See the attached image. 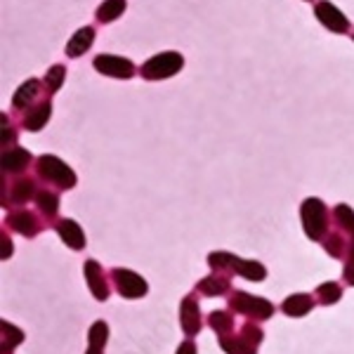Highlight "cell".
Wrapping results in <instances>:
<instances>
[{
	"label": "cell",
	"mask_w": 354,
	"mask_h": 354,
	"mask_svg": "<svg viewBox=\"0 0 354 354\" xmlns=\"http://www.w3.org/2000/svg\"><path fill=\"white\" fill-rule=\"evenodd\" d=\"M95 36H97L95 26L78 28V31L73 33L71 38H68L66 48H64V53H66L68 59H76V57H81V55L88 53V50L93 48V43H95Z\"/></svg>",
	"instance_id": "cell-16"
},
{
	"label": "cell",
	"mask_w": 354,
	"mask_h": 354,
	"mask_svg": "<svg viewBox=\"0 0 354 354\" xmlns=\"http://www.w3.org/2000/svg\"><path fill=\"white\" fill-rule=\"evenodd\" d=\"M0 128H3V149H8L10 145L17 142V128L12 125V121L8 118V113L0 116Z\"/></svg>",
	"instance_id": "cell-30"
},
{
	"label": "cell",
	"mask_w": 354,
	"mask_h": 354,
	"mask_svg": "<svg viewBox=\"0 0 354 354\" xmlns=\"http://www.w3.org/2000/svg\"><path fill=\"white\" fill-rule=\"evenodd\" d=\"M85 354H104V350H97V347H88V352Z\"/></svg>",
	"instance_id": "cell-34"
},
{
	"label": "cell",
	"mask_w": 354,
	"mask_h": 354,
	"mask_svg": "<svg viewBox=\"0 0 354 354\" xmlns=\"http://www.w3.org/2000/svg\"><path fill=\"white\" fill-rule=\"evenodd\" d=\"M50 116H53V102L45 95L41 102H36L31 109L21 113V128L28 130V133H38V130H43L48 125Z\"/></svg>",
	"instance_id": "cell-13"
},
{
	"label": "cell",
	"mask_w": 354,
	"mask_h": 354,
	"mask_svg": "<svg viewBox=\"0 0 354 354\" xmlns=\"http://www.w3.org/2000/svg\"><path fill=\"white\" fill-rule=\"evenodd\" d=\"M111 283L118 290V295L128 300L145 298L149 293V283L140 274H135L133 270H123V267H113L111 270Z\"/></svg>",
	"instance_id": "cell-6"
},
{
	"label": "cell",
	"mask_w": 354,
	"mask_h": 354,
	"mask_svg": "<svg viewBox=\"0 0 354 354\" xmlns=\"http://www.w3.org/2000/svg\"><path fill=\"white\" fill-rule=\"evenodd\" d=\"M45 93L43 88V81L38 78H28L17 88V93L12 95V109L17 113H24L26 109H31L36 102H41V95Z\"/></svg>",
	"instance_id": "cell-12"
},
{
	"label": "cell",
	"mask_w": 354,
	"mask_h": 354,
	"mask_svg": "<svg viewBox=\"0 0 354 354\" xmlns=\"http://www.w3.org/2000/svg\"><path fill=\"white\" fill-rule=\"evenodd\" d=\"M36 208L41 210L48 220H53L59 213V194L53 189H41L36 196Z\"/></svg>",
	"instance_id": "cell-26"
},
{
	"label": "cell",
	"mask_w": 354,
	"mask_h": 354,
	"mask_svg": "<svg viewBox=\"0 0 354 354\" xmlns=\"http://www.w3.org/2000/svg\"><path fill=\"white\" fill-rule=\"evenodd\" d=\"M208 267L220 274H239V277L248 279V281H265L267 279L265 265H260V262H255V260H241L234 253H227V250H215V253H210Z\"/></svg>",
	"instance_id": "cell-1"
},
{
	"label": "cell",
	"mask_w": 354,
	"mask_h": 354,
	"mask_svg": "<svg viewBox=\"0 0 354 354\" xmlns=\"http://www.w3.org/2000/svg\"><path fill=\"white\" fill-rule=\"evenodd\" d=\"M12 250H15V245H12V241L8 239V234H0V258L3 260H8L10 255H12Z\"/></svg>",
	"instance_id": "cell-31"
},
{
	"label": "cell",
	"mask_w": 354,
	"mask_h": 354,
	"mask_svg": "<svg viewBox=\"0 0 354 354\" xmlns=\"http://www.w3.org/2000/svg\"><path fill=\"white\" fill-rule=\"evenodd\" d=\"M324 248H326V253L330 258L335 260H345L347 258V250H350V241H347L345 234L340 232H328L326 239H324Z\"/></svg>",
	"instance_id": "cell-23"
},
{
	"label": "cell",
	"mask_w": 354,
	"mask_h": 354,
	"mask_svg": "<svg viewBox=\"0 0 354 354\" xmlns=\"http://www.w3.org/2000/svg\"><path fill=\"white\" fill-rule=\"evenodd\" d=\"M342 279H345L347 286H354V255L345 260V270H342Z\"/></svg>",
	"instance_id": "cell-32"
},
{
	"label": "cell",
	"mask_w": 354,
	"mask_h": 354,
	"mask_svg": "<svg viewBox=\"0 0 354 354\" xmlns=\"http://www.w3.org/2000/svg\"><path fill=\"white\" fill-rule=\"evenodd\" d=\"M180 326L187 333V338H194L201 330V307L196 295H187L180 305Z\"/></svg>",
	"instance_id": "cell-15"
},
{
	"label": "cell",
	"mask_w": 354,
	"mask_h": 354,
	"mask_svg": "<svg viewBox=\"0 0 354 354\" xmlns=\"http://www.w3.org/2000/svg\"><path fill=\"white\" fill-rule=\"evenodd\" d=\"M55 230L57 234H59V239L64 241L68 248H73V250H83L85 248V234L81 230V225H78L76 220H59L55 225Z\"/></svg>",
	"instance_id": "cell-17"
},
{
	"label": "cell",
	"mask_w": 354,
	"mask_h": 354,
	"mask_svg": "<svg viewBox=\"0 0 354 354\" xmlns=\"http://www.w3.org/2000/svg\"><path fill=\"white\" fill-rule=\"evenodd\" d=\"M307 3H312V0H307Z\"/></svg>",
	"instance_id": "cell-36"
},
{
	"label": "cell",
	"mask_w": 354,
	"mask_h": 354,
	"mask_svg": "<svg viewBox=\"0 0 354 354\" xmlns=\"http://www.w3.org/2000/svg\"><path fill=\"white\" fill-rule=\"evenodd\" d=\"M83 274H85V281H88V288L93 290V298L100 300V302H106L111 295L109 290V281L104 277V270L100 267L97 260H88L83 265Z\"/></svg>",
	"instance_id": "cell-14"
},
{
	"label": "cell",
	"mask_w": 354,
	"mask_h": 354,
	"mask_svg": "<svg viewBox=\"0 0 354 354\" xmlns=\"http://www.w3.org/2000/svg\"><path fill=\"white\" fill-rule=\"evenodd\" d=\"M194 290L205 295V298H215V295H225L227 290H232V281H230V277H227V274L215 272V274H210V277L201 279Z\"/></svg>",
	"instance_id": "cell-18"
},
{
	"label": "cell",
	"mask_w": 354,
	"mask_h": 354,
	"mask_svg": "<svg viewBox=\"0 0 354 354\" xmlns=\"http://www.w3.org/2000/svg\"><path fill=\"white\" fill-rule=\"evenodd\" d=\"M36 175L59 192L73 189L78 182L76 173H73L59 156H55V153H43V156L36 158Z\"/></svg>",
	"instance_id": "cell-2"
},
{
	"label": "cell",
	"mask_w": 354,
	"mask_h": 354,
	"mask_svg": "<svg viewBox=\"0 0 354 354\" xmlns=\"http://www.w3.org/2000/svg\"><path fill=\"white\" fill-rule=\"evenodd\" d=\"M314 298H317L319 305H335L340 298H342V286L340 283H335V281H326V283H322L317 290H314Z\"/></svg>",
	"instance_id": "cell-27"
},
{
	"label": "cell",
	"mask_w": 354,
	"mask_h": 354,
	"mask_svg": "<svg viewBox=\"0 0 354 354\" xmlns=\"http://www.w3.org/2000/svg\"><path fill=\"white\" fill-rule=\"evenodd\" d=\"M220 347L227 354H258V347H255L250 340H245L241 333L220 335Z\"/></svg>",
	"instance_id": "cell-21"
},
{
	"label": "cell",
	"mask_w": 354,
	"mask_h": 354,
	"mask_svg": "<svg viewBox=\"0 0 354 354\" xmlns=\"http://www.w3.org/2000/svg\"><path fill=\"white\" fill-rule=\"evenodd\" d=\"M0 335H3V340H0V347H3V350H0V354H12L15 347L24 342V333L8 322H0Z\"/></svg>",
	"instance_id": "cell-25"
},
{
	"label": "cell",
	"mask_w": 354,
	"mask_h": 354,
	"mask_svg": "<svg viewBox=\"0 0 354 354\" xmlns=\"http://www.w3.org/2000/svg\"><path fill=\"white\" fill-rule=\"evenodd\" d=\"M106 340H109V326L106 322H95L93 328L88 330V342L90 347H97V350H104Z\"/></svg>",
	"instance_id": "cell-29"
},
{
	"label": "cell",
	"mask_w": 354,
	"mask_h": 354,
	"mask_svg": "<svg viewBox=\"0 0 354 354\" xmlns=\"http://www.w3.org/2000/svg\"><path fill=\"white\" fill-rule=\"evenodd\" d=\"M182 68H185V57L180 53L168 50V53H158L149 57V59L142 64L140 76L145 78V81H165V78H173L175 73H180Z\"/></svg>",
	"instance_id": "cell-4"
},
{
	"label": "cell",
	"mask_w": 354,
	"mask_h": 354,
	"mask_svg": "<svg viewBox=\"0 0 354 354\" xmlns=\"http://www.w3.org/2000/svg\"><path fill=\"white\" fill-rule=\"evenodd\" d=\"M128 10V0H104L95 12L97 24H111Z\"/></svg>",
	"instance_id": "cell-22"
},
{
	"label": "cell",
	"mask_w": 354,
	"mask_h": 354,
	"mask_svg": "<svg viewBox=\"0 0 354 354\" xmlns=\"http://www.w3.org/2000/svg\"><path fill=\"white\" fill-rule=\"evenodd\" d=\"M208 326L215 330L218 335H227L234 330V312H225V310H218L208 317Z\"/></svg>",
	"instance_id": "cell-28"
},
{
	"label": "cell",
	"mask_w": 354,
	"mask_h": 354,
	"mask_svg": "<svg viewBox=\"0 0 354 354\" xmlns=\"http://www.w3.org/2000/svg\"><path fill=\"white\" fill-rule=\"evenodd\" d=\"M230 312L248 317L250 322H267L274 317V305L265 298L245 293V290H234L230 295Z\"/></svg>",
	"instance_id": "cell-5"
},
{
	"label": "cell",
	"mask_w": 354,
	"mask_h": 354,
	"mask_svg": "<svg viewBox=\"0 0 354 354\" xmlns=\"http://www.w3.org/2000/svg\"><path fill=\"white\" fill-rule=\"evenodd\" d=\"M314 17L319 19V24L328 28L330 33H350V19L340 12V8H335L330 0H317L314 3Z\"/></svg>",
	"instance_id": "cell-9"
},
{
	"label": "cell",
	"mask_w": 354,
	"mask_h": 354,
	"mask_svg": "<svg viewBox=\"0 0 354 354\" xmlns=\"http://www.w3.org/2000/svg\"><path fill=\"white\" fill-rule=\"evenodd\" d=\"M333 220L350 241V250H347V258H350V255H354V210L347 203H338L333 208Z\"/></svg>",
	"instance_id": "cell-19"
},
{
	"label": "cell",
	"mask_w": 354,
	"mask_h": 354,
	"mask_svg": "<svg viewBox=\"0 0 354 354\" xmlns=\"http://www.w3.org/2000/svg\"><path fill=\"white\" fill-rule=\"evenodd\" d=\"M300 220H302V230H305L307 239L312 241H324L326 234L330 232V218H328V208L322 198H305L300 205Z\"/></svg>",
	"instance_id": "cell-3"
},
{
	"label": "cell",
	"mask_w": 354,
	"mask_h": 354,
	"mask_svg": "<svg viewBox=\"0 0 354 354\" xmlns=\"http://www.w3.org/2000/svg\"><path fill=\"white\" fill-rule=\"evenodd\" d=\"M3 180H10V192H3V208L10 205H24L28 201H36L38 196V185L33 177L28 175H17V177H3Z\"/></svg>",
	"instance_id": "cell-7"
},
{
	"label": "cell",
	"mask_w": 354,
	"mask_h": 354,
	"mask_svg": "<svg viewBox=\"0 0 354 354\" xmlns=\"http://www.w3.org/2000/svg\"><path fill=\"white\" fill-rule=\"evenodd\" d=\"M5 225H8L12 232L26 236V239H36L38 234H41V230H43L41 218H38L36 213H31V210H26V208L10 210V213L5 215Z\"/></svg>",
	"instance_id": "cell-10"
},
{
	"label": "cell",
	"mask_w": 354,
	"mask_h": 354,
	"mask_svg": "<svg viewBox=\"0 0 354 354\" xmlns=\"http://www.w3.org/2000/svg\"><path fill=\"white\" fill-rule=\"evenodd\" d=\"M352 41H354V31H352Z\"/></svg>",
	"instance_id": "cell-35"
},
{
	"label": "cell",
	"mask_w": 354,
	"mask_h": 354,
	"mask_svg": "<svg viewBox=\"0 0 354 354\" xmlns=\"http://www.w3.org/2000/svg\"><path fill=\"white\" fill-rule=\"evenodd\" d=\"M175 354H196V345L189 340H185V342H180V347H177V352Z\"/></svg>",
	"instance_id": "cell-33"
},
{
	"label": "cell",
	"mask_w": 354,
	"mask_h": 354,
	"mask_svg": "<svg viewBox=\"0 0 354 354\" xmlns=\"http://www.w3.org/2000/svg\"><path fill=\"white\" fill-rule=\"evenodd\" d=\"M314 305H317V298H312L310 293H295L290 295L281 302V312L288 314V317H305V314H310L314 310Z\"/></svg>",
	"instance_id": "cell-20"
},
{
	"label": "cell",
	"mask_w": 354,
	"mask_h": 354,
	"mask_svg": "<svg viewBox=\"0 0 354 354\" xmlns=\"http://www.w3.org/2000/svg\"><path fill=\"white\" fill-rule=\"evenodd\" d=\"M31 161L33 153L24 149V147H8V149H3V156H0V173H3V177L24 175Z\"/></svg>",
	"instance_id": "cell-11"
},
{
	"label": "cell",
	"mask_w": 354,
	"mask_h": 354,
	"mask_svg": "<svg viewBox=\"0 0 354 354\" xmlns=\"http://www.w3.org/2000/svg\"><path fill=\"white\" fill-rule=\"evenodd\" d=\"M95 71L102 76L116 78V81H130L137 73V66L128 57H118V55H97L93 62Z\"/></svg>",
	"instance_id": "cell-8"
},
{
	"label": "cell",
	"mask_w": 354,
	"mask_h": 354,
	"mask_svg": "<svg viewBox=\"0 0 354 354\" xmlns=\"http://www.w3.org/2000/svg\"><path fill=\"white\" fill-rule=\"evenodd\" d=\"M66 81V66L64 64H53L45 71L43 76V88H45V95H57L62 90V85Z\"/></svg>",
	"instance_id": "cell-24"
}]
</instances>
